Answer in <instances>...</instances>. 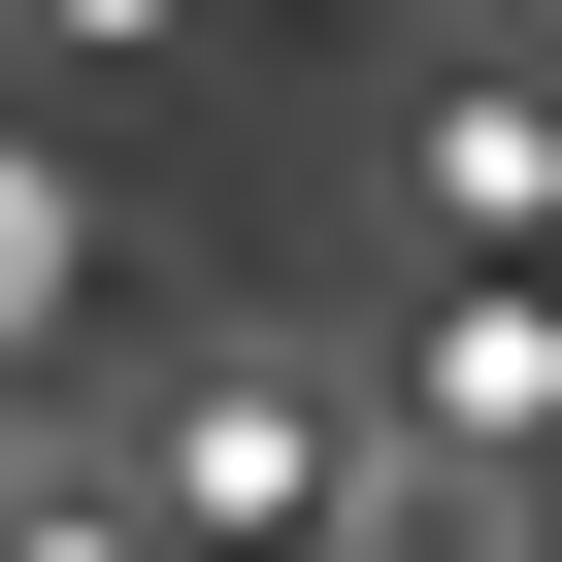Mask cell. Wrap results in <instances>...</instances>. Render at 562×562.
Instances as JSON below:
<instances>
[{"label":"cell","mask_w":562,"mask_h":562,"mask_svg":"<svg viewBox=\"0 0 562 562\" xmlns=\"http://www.w3.org/2000/svg\"><path fill=\"white\" fill-rule=\"evenodd\" d=\"M299 463H331V430L265 397V364H232V397H166V529H299Z\"/></svg>","instance_id":"1"},{"label":"cell","mask_w":562,"mask_h":562,"mask_svg":"<svg viewBox=\"0 0 562 562\" xmlns=\"http://www.w3.org/2000/svg\"><path fill=\"white\" fill-rule=\"evenodd\" d=\"M34 299H67V199H34V166H0V331H34Z\"/></svg>","instance_id":"2"}]
</instances>
